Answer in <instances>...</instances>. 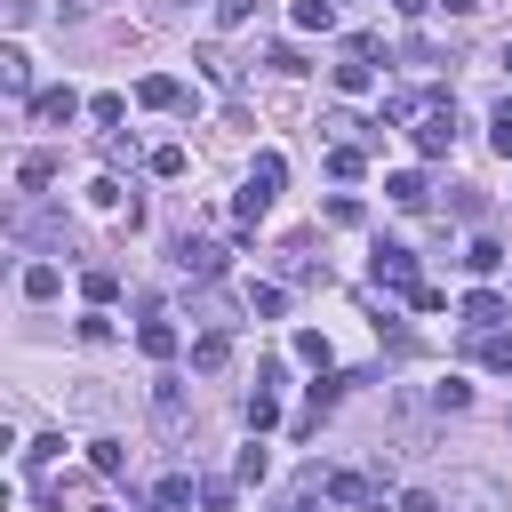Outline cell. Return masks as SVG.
<instances>
[{"instance_id":"cell-1","label":"cell","mask_w":512,"mask_h":512,"mask_svg":"<svg viewBox=\"0 0 512 512\" xmlns=\"http://www.w3.org/2000/svg\"><path fill=\"white\" fill-rule=\"evenodd\" d=\"M280 176H288V160H280V152H256V168H248V192H240V208H232V216H240V232H256V216L272 208Z\"/></svg>"},{"instance_id":"cell-2","label":"cell","mask_w":512,"mask_h":512,"mask_svg":"<svg viewBox=\"0 0 512 512\" xmlns=\"http://www.w3.org/2000/svg\"><path fill=\"white\" fill-rule=\"evenodd\" d=\"M408 136H416V152H424V160H440V152L456 144V104H424V112L408 120Z\"/></svg>"},{"instance_id":"cell-3","label":"cell","mask_w":512,"mask_h":512,"mask_svg":"<svg viewBox=\"0 0 512 512\" xmlns=\"http://www.w3.org/2000/svg\"><path fill=\"white\" fill-rule=\"evenodd\" d=\"M368 272H376V288H424V280H416V256H408L400 240H376Z\"/></svg>"},{"instance_id":"cell-4","label":"cell","mask_w":512,"mask_h":512,"mask_svg":"<svg viewBox=\"0 0 512 512\" xmlns=\"http://www.w3.org/2000/svg\"><path fill=\"white\" fill-rule=\"evenodd\" d=\"M136 104H144V112H192V96H184L168 72H144V80H136Z\"/></svg>"},{"instance_id":"cell-5","label":"cell","mask_w":512,"mask_h":512,"mask_svg":"<svg viewBox=\"0 0 512 512\" xmlns=\"http://www.w3.org/2000/svg\"><path fill=\"white\" fill-rule=\"evenodd\" d=\"M176 272H192V280H216V272H224V248L184 232V240H176Z\"/></svg>"},{"instance_id":"cell-6","label":"cell","mask_w":512,"mask_h":512,"mask_svg":"<svg viewBox=\"0 0 512 512\" xmlns=\"http://www.w3.org/2000/svg\"><path fill=\"white\" fill-rule=\"evenodd\" d=\"M336 88H344V96H368V88H376V56L344 48V64H336Z\"/></svg>"},{"instance_id":"cell-7","label":"cell","mask_w":512,"mask_h":512,"mask_svg":"<svg viewBox=\"0 0 512 512\" xmlns=\"http://www.w3.org/2000/svg\"><path fill=\"white\" fill-rule=\"evenodd\" d=\"M136 344H144V360H176V320H168V312H152V320L136 328Z\"/></svg>"},{"instance_id":"cell-8","label":"cell","mask_w":512,"mask_h":512,"mask_svg":"<svg viewBox=\"0 0 512 512\" xmlns=\"http://www.w3.org/2000/svg\"><path fill=\"white\" fill-rule=\"evenodd\" d=\"M224 360H232V328H208V336L192 344V376H216Z\"/></svg>"},{"instance_id":"cell-9","label":"cell","mask_w":512,"mask_h":512,"mask_svg":"<svg viewBox=\"0 0 512 512\" xmlns=\"http://www.w3.org/2000/svg\"><path fill=\"white\" fill-rule=\"evenodd\" d=\"M472 360H480V368H496V376H512V328H480Z\"/></svg>"},{"instance_id":"cell-10","label":"cell","mask_w":512,"mask_h":512,"mask_svg":"<svg viewBox=\"0 0 512 512\" xmlns=\"http://www.w3.org/2000/svg\"><path fill=\"white\" fill-rule=\"evenodd\" d=\"M0 88H8V96H32V56H24L16 40L0 48Z\"/></svg>"},{"instance_id":"cell-11","label":"cell","mask_w":512,"mask_h":512,"mask_svg":"<svg viewBox=\"0 0 512 512\" xmlns=\"http://www.w3.org/2000/svg\"><path fill=\"white\" fill-rule=\"evenodd\" d=\"M384 200H392V208H424V200H432V184H424L416 168H400V176H384Z\"/></svg>"},{"instance_id":"cell-12","label":"cell","mask_w":512,"mask_h":512,"mask_svg":"<svg viewBox=\"0 0 512 512\" xmlns=\"http://www.w3.org/2000/svg\"><path fill=\"white\" fill-rule=\"evenodd\" d=\"M152 416H160L168 432L184 424V384H176V376H152Z\"/></svg>"},{"instance_id":"cell-13","label":"cell","mask_w":512,"mask_h":512,"mask_svg":"<svg viewBox=\"0 0 512 512\" xmlns=\"http://www.w3.org/2000/svg\"><path fill=\"white\" fill-rule=\"evenodd\" d=\"M56 168H64L56 152H24V160H16V184H24V192H40V184H56Z\"/></svg>"},{"instance_id":"cell-14","label":"cell","mask_w":512,"mask_h":512,"mask_svg":"<svg viewBox=\"0 0 512 512\" xmlns=\"http://www.w3.org/2000/svg\"><path fill=\"white\" fill-rule=\"evenodd\" d=\"M184 504H192V472H168V480L152 488V504H144V512H184Z\"/></svg>"},{"instance_id":"cell-15","label":"cell","mask_w":512,"mask_h":512,"mask_svg":"<svg viewBox=\"0 0 512 512\" xmlns=\"http://www.w3.org/2000/svg\"><path fill=\"white\" fill-rule=\"evenodd\" d=\"M464 272H472V280H488V272H504V248H496V240L480 232V240L464 248Z\"/></svg>"},{"instance_id":"cell-16","label":"cell","mask_w":512,"mask_h":512,"mask_svg":"<svg viewBox=\"0 0 512 512\" xmlns=\"http://www.w3.org/2000/svg\"><path fill=\"white\" fill-rule=\"evenodd\" d=\"M80 296H88V304H112V296H120V272H112V264H88V272H80Z\"/></svg>"},{"instance_id":"cell-17","label":"cell","mask_w":512,"mask_h":512,"mask_svg":"<svg viewBox=\"0 0 512 512\" xmlns=\"http://www.w3.org/2000/svg\"><path fill=\"white\" fill-rule=\"evenodd\" d=\"M240 416H248V432H272V424H280V400H272V384H256Z\"/></svg>"},{"instance_id":"cell-18","label":"cell","mask_w":512,"mask_h":512,"mask_svg":"<svg viewBox=\"0 0 512 512\" xmlns=\"http://www.w3.org/2000/svg\"><path fill=\"white\" fill-rule=\"evenodd\" d=\"M328 496H336V504H368V512L384 504V496H376V488H368L360 472H336V480H328Z\"/></svg>"},{"instance_id":"cell-19","label":"cell","mask_w":512,"mask_h":512,"mask_svg":"<svg viewBox=\"0 0 512 512\" xmlns=\"http://www.w3.org/2000/svg\"><path fill=\"white\" fill-rule=\"evenodd\" d=\"M32 112H40V120H72V112H80V96H72V88H40V96H32Z\"/></svg>"},{"instance_id":"cell-20","label":"cell","mask_w":512,"mask_h":512,"mask_svg":"<svg viewBox=\"0 0 512 512\" xmlns=\"http://www.w3.org/2000/svg\"><path fill=\"white\" fill-rule=\"evenodd\" d=\"M56 288H64V272H56V264H24V296H32V304H48Z\"/></svg>"},{"instance_id":"cell-21","label":"cell","mask_w":512,"mask_h":512,"mask_svg":"<svg viewBox=\"0 0 512 512\" xmlns=\"http://www.w3.org/2000/svg\"><path fill=\"white\" fill-rule=\"evenodd\" d=\"M496 320H512L496 296H464V328H496Z\"/></svg>"},{"instance_id":"cell-22","label":"cell","mask_w":512,"mask_h":512,"mask_svg":"<svg viewBox=\"0 0 512 512\" xmlns=\"http://www.w3.org/2000/svg\"><path fill=\"white\" fill-rule=\"evenodd\" d=\"M360 168H368V160H360V144H328V176H344V184H352Z\"/></svg>"},{"instance_id":"cell-23","label":"cell","mask_w":512,"mask_h":512,"mask_svg":"<svg viewBox=\"0 0 512 512\" xmlns=\"http://www.w3.org/2000/svg\"><path fill=\"white\" fill-rule=\"evenodd\" d=\"M432 408H472V384H464V376H440V384H432Z\"/></svg>"},{"instance_id":"cell-24","label":"cell","mask_w":512,"mask_h":512,"mask_svg":"<svg viewBox=\"0 0 512 512\" xmlns=\"http://www.w3.org/2000/svg\"><path fill=\"white\" fill-rule=\"evenodd\" d=\"M88 464H96V472H128V448H120V440H88Z\"/></svg>"},{"instance_id":"cell-25","label":"cell","mask_w":512,"mask_h":512,"mask_svg":"<svg viewBox=\"0 0 512 512\" xmlns=\"http://www.w3.org/2000/svg\"><path fill=\"white\" fill-rule=\"evenodd\" d=\"M328 24H336L328 0H296V32H328Z\"/></svg>"},{"instance_id":"cell-26","label":"cell","mask_w":512,"mask_h":512,"mask_svg":"<svg viewBox=\"0 0 512 512\" xmlns=\"http://www.w3.org/2000/svg\"><path fill=\"white\" fill-rule=\"evenodd\" d=\"M248 312H264V320H272V312H288V288H272V280H264V288H248Z\"/></svg>"},{"instance_id":"cell-27","label":"cell","mask_w":512,"mask_h":512,"mask_svg":"<svg viewBox=\"0 0 512 512\" xmlns=\"http://www.w3.org/2000/svg\"><path fill=\"white\" fill-rule=\"evenodd\" d=\"M296 360H312V368H328V336H320V328H296Z\"/></svg>"},{"instance_id":"cell-28","label":"cell","mask_w":512,"mask_h":512,"mask_svg":"<svg viewBox=\"0 0 512 512\" xmlns=\"http://www.w3.org/2000/svg\"><path fill=\"white\" fill-rule=\"evenodd\" d=\"M256 8H264V0H216V24H224V32H232V24H248V16H256Z\"/></svg>"},{"instance_id":"cell-29","label":"cell","mask_w":512,"mask_h":512,"mask_svg":"<svg viewBox=\"0 0 512 512\" xmlns=\"http://www.w3.org/2000/svg\"><path fill=\"white\" fill-rule=\"evenodd\" d=\"M488 136H496V152L512 160V104H496V112H488Z\"/></svg>"},{"instance_id":"cell-30","label":"cell","mask_w":512,"mask_h":512,"mask_svg":"<svg viewBox=\"0 0 512 512\" xmlns=\"http://www.w3.org/2000/svg\"><path fill=\"white\" fill-rule=\"evenodd\" d=\"M264 64H272V72H288V80H296V72H312V64H304V56H296V48H288V40H280V48H272V56H264Z\"/></svg>"},{"instance_id":"cell-31","label":"cell","mask_w":512,"mask_h":512,"mask_svg":"<svg viewBox=\"0 0 512 512\" xmlns=\"http://www.w3.org/2000/svg\"><path fill=\"white\" fill-rule=\"evenodd\" d=\"M152 176H184V144H160L152 152Z\"/></svg>"},{"instance_id":"cell-32","label":"cell","mask_w":512,"mask_h":512,"mask_svg":"<svg viewBox=\"0 0 512 512\" xmlns=\"http://www.w3.org/2000/svg\"><path fill=\"white\" fill-rule=\"evenodd\" d=\"M360 216H368V208H360L352 192H336V200H328V224H360Z\"/></svg>"},{"instance_id":"cell-33","label":"cell","mask_w":512,"mask_h":512,"mask_svg":"<svg viewBox=\"0 0 512 512\" xmlns=\"http://www.w3.org/2000/svg\"><path fill=\"white\" fill-rule=\"evenodd\" d=\"M264 472H272V456H264V448L248 440V448H240V480H264Z\"/></svg>"},{"instance_id":"cell-34","label":"cell","mask_w":512,"mask_h":512,"mask_svg":"<svg viewBox=\"0 0 512 512\" xmlns=\"http://www.w3.org/2000/svg\"><path fill=\"white\" fill-rule=\"evenodd\" d=\"M400 512H432V496H424V488H408V496H400Z\"/></svg>"},{"instance_id":"cell-35","label":"cell","mask_w":512,"mask_h":512,"mask_svg":"<svg viewBox=\"0 0 512 512\" xmlns=\"http://www.w3.org/2000/svg\"><path fill=\"white\" fill-rule=\"evenodd\" d=\"M432 8H448V16H480V0H432Z\"/></svg>"},{"instance_id":"cell-36","label":"cell","mask_w":512,"mask_h":512,"mask_svg":"<svg viewBox=\"0 0 512 512\" xmlns=\"http://www.w3.org/2000/svg\"><path fill=\"white\" fill-rule=\"evenodd\" d=\"M88 512H112V504H88Z\"/></svg>"}]
</instances>
